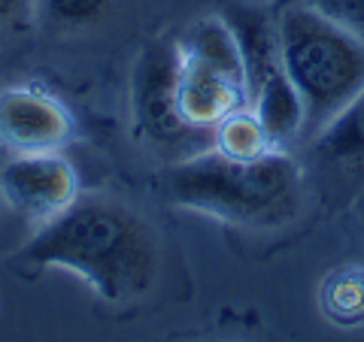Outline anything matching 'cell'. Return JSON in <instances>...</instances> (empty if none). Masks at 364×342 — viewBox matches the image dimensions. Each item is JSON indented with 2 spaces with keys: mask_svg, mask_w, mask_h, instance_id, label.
<instances>
[{
  "mask_svg": "<svg viewBox=\"0 0 364 342\" xmlns=\"http://www.w3.org/2000/svg\"><path fill=\"white\" fill-rule=\"evenodd\" d=\"M0 194L16 212L46 224L76 203L79 179L58 152L16 155L0 170Z\"/></svg>",
  "mask_w": 364,
  "mask_h": 342,
  "instance_id": "8992f818",
  "label": "cell"
},
{
  "mask_svg": "<svg viewBox=\"0 0 364 342\" xmlns=\"http://www.w3.org/2000/svg\"><path fill=\"white\" fill-rule=\"evenodd\" d=\"M173 88L182 118L195 131L213 133L228 116L249 106L246 67L222 16L195 21L176 40Z\"/></svg>",
  "mask_w": 364,
  "mask_h": 342,
  "instance_id": "277c9868",
  "label": "cell"
},
{
  "mask_svg": "<svg viewBox=\"0 0 364 342\" xmlns=\"http://www.w3.org/2000/svg\"><path fill=\"white\" fill-rule=\"evenodd\" d=\"M73 118L61 100L33 85L0 91V149L13 155L58 152L70 143Z\"/></svg>",
  "mask_w": 364,
  "mask_h": 342,
  "instance_id": "52a82bcc",
  "label": "cell"
},
{
  "mask_svg": "<svg viewBox=\"0 0 364 342\" xmlns=\"http://www.w3.org/2000/svg\"><path fill=\"white\" fill-rule=\"evenodd\" d=\"M246 109L261 121L273 145H286L298 133H304V104L286 70L273 73L264 85H258L249 94Z\"/></svg>",
  "mask_w": 364,
  "mask_h": 342,
  "instance_id": "9c48e42d",
  "label": "cell"
},
{
  "mask_svg": "<svg viewBox=\"0 0 364 342\" xmlns=\"http://www.w3.org/2000/svg\"><path fill=\"white\" fill-rule=\"evenodd\" d=\"M279 61L304 104V131L322 133L364 91V40L304 0L277 16Z\"/></svg>",
  "mask_w": 364,
  "mask_h": 342,
  "instance_id": "3957f363",
  "label": "cell"
},
{
  "mask_svg": "<svg viewBox=\"0 0 364 342\" xmlns=\"http://www.w3.org/2000/svg\"><path fill=\"white\" fill-rule=\"evenodd\" d=\"M228 21L240 58L246 67V82H249V94L264 85L273 73L282 70L279 61V31H277V18H270L264 9L249 6V4H231L222 13Z\"/></svg>",
  "mask_w": 364,
  "mask_h": 342,
  "instance_id": "ba28073f",
  "label": "cell"
},
{
  "mask_svg": "<svg viewBox=\"0 0 364 342\" xmlns=\"http://www.w3.org/2000/svg\"><path fill=\"white\" fill-rule=\"evenodd\" d=\"M21 264L33 270H70L109 303L149 291L158 272V243L140 215L122 203L76 200L21 248Z\"/></svg>",
  "mask_w": 364,
  "mask_h": 342,
  "instance_id": "6da1fadb",
  "label": "cell"
},
{
  "mask_svg": "<svg viewBox=\"0 0 364 342\" xmlns=\"http://www.w3.org/2000/svg\"><path fill=\"white\" fill-rule=\"evenodd\" d=\"M304 4H310L322 16L340 21L343 28H349L364 40V0H304Z\"/></svg>",
  "mask_w": 364,
  "mask_h": 342,
  "instance_id": "5bb4252c",
  "label": "cell"
},
{
  "mask_svg": "<svg viewBox=\"0 0 364 342\" xmlns=\"http://www.w3.org/2000/svg\"><path fill=\"white\" fill-rule=\"evenodd\" d=\"M18 4H21V0H0V25H6V21L16 16Z\"/></svg>",
  "mask_w": 364,
  "mask_h": 342,
  "instance_id": "9a60e30c",
  "label": "cell"
},
{
  "mask_svg": "<svg viewBox=\"0 0 364 342\" xmlns=\"http://www.w3.org/2000/svg\"><path fill=\"white\" fill-rule=\"evenodd\" d=\"M213 149H219L228 158H258L273 152L277 145L270 143L267 131L249 109H240L228 116L219 128L213 131Z\"/></svg>",
  "mask_w": 364,
  "mask_h": 342,
  "instance_id": "8fae6325",
  "label": "cell"
},
{
  "mask_svg": "<svg viewBox=\"0 0 364 342\" xmlns=\"http://www.w3.org/2000/svg\"><path fill=\"white\" fill-rule=\"evenodd\" d=\"M334 288L328 294L325 312H331L334 318H343V321H355L358 315H364V276H346L343 282H331Z\"/></svg>",
  "mask_w": 364,
  "mask_h": 342,
  "instance_id": "7c38bea8",
  "label": "cell"
},
{
  "mask_svg": "<svg viewBox=\"0 0 364 342\" xmlns=\"http://www.w3.org/2000/svg\"><path fill=\"white\" fill-rule=\"evenodd\" d=\"M167 194L179 206L234 224H279L301 203V173L277 149L258 158L203 149L176 161L167 173Z\"/></svg>",
  "mask_w": 364,
  "mask_h": 342,
  "instance_id": "7a4b0ae2",
  "label": "cell"
},
{
  "mask_svg": "<svg viewBox=\"0 0 364 342\" xmlns=\"http://www.w3.org/2000/svg\"><path fill=\"white\" fill-rule=\"evenodd\" d=\"M43 4H46V13L58 25L79 28V25H91L107 9L109 0H43Z\"/></svg>",
  "mask_w": 364,
  "mask_h": 342,
  "instance_id": "4fadbf2b",
  "label": "cell"
},
{
  "mask_svg": "<svg viewBox=\"0 0 364 342\" xmlns=\"http://www.w3.org/2000/svg\"><path fill=\"white\" fill-rule=\"evenodd\" d=\"M316 152L334 167H364V91L318 133Z\"/></svg>",
  "mask_w": 364,
  "mask_h": 342,
  "instance_id": "30bf717a",
  "label": "cell"
},
{
  "mask_svg": "<svg viewBox=\"0 0 364 342\" xmlns=\"http://www.w3.org/2000/svg\"><path fill=\"white\" fill-rule=\"evenodd\" d=\"M173 70H176V40L155 43L140 58L134 70V121L136 133L146 143H152L158 152L173 158H191L203 152L213 133L195 131L186 124L176 106V88H173Z\"/></svg>",
  "mask_w": 364,
  "mask_h": 342,
  "instance_id": "5b68a950",
  "label": "cell"
}]
</instances>
